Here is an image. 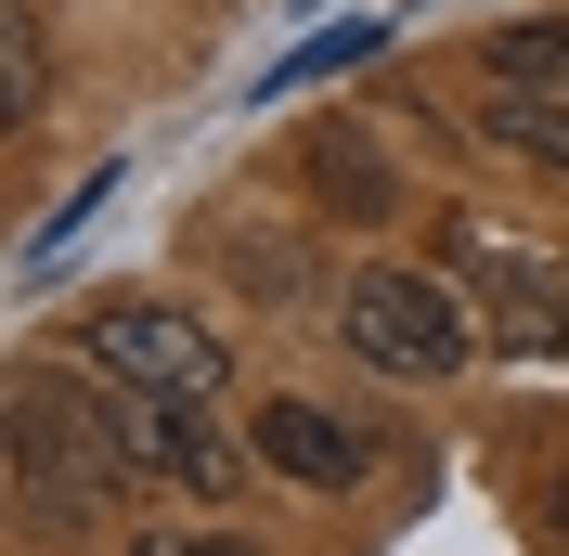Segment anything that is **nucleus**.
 <instances>
[{
    "label": "nucleus",
    "instance_id": "nucleus-1",
    "mask_svg": "<svg viewBox=\"0 0 569 556\" xmlns=\"http://www.w3.org/2000/svg\"><path fill=\"white\" fill-rule=\"evenodd\" d=\"M337 337L376 363V376H453L466 349H479V324H466V298L440 272H401V259H376V272H350V298H337Z\"/></svg>",
    "mask_w": 569,
    "mask_h": 556
},
{
    "label": "nucleus",
    "instance_id": "nucleus-11",
    "mask_svg": "<svg viewBox=\"0 0 569 556\" xmlns=\"http://www.w3.org/2000/svg\"><path fill=\"white\" fill-rule=\"evenodd\" d=\"M557 530H569V466H557Z\"/></svg>",
    "mask_w": 569,
    "mask_h": 556
},
{
    "label": "nucleus",
    "instance_id": "nucleus-10",
    "mask_svg": "<svg viewBox=\"0 0 569 556\" xmlns=\"http://www.w3.org/2000/svg\"><path fill=\"white\" fill-rule=\"evenodd\" d=\"M130 556H247V530H142Z\"/></svg>",
    "mask_w": 569,
    "mask_h": 556
},
{
    "label": "nucleus",
    "instance_id": "nucleus-6",
    "mask_svg": "<svg viewBox=\"0 0 569 556\" xmlns=\"http://www.w3.org/2000/svg\"><path fill=\"white\" fill-rule=\"evenodd\" d=\"M311 195H323L337 220H376V208H389V169H376V142H362L350 117H323V130H311Z\"/></svg>",
    "mask_w": 569,
    "mask_h": 556
},
{
    "label": "nucleus",
    "instance_id": "nucleus-5",
    "mask_svg": "<svg viewBox=\"0 0 569 556\" xmlns=\"http://www.w3.org/2000/svg\"><path fill=\"white\" fill-rule=\"evenodd\" d=\"M453 259L505 298V337H557L569 324V259H531V246H505V234H453Z\"/></svg>",
    "mask_w": 569,
    "mask_h": 556
},
{
    "label": "nucleus",
    "instance_id": "nucleus-9",
    "mask_svg": "<svg viewBox=\"0 0 569 556\" xmlns=\"http://www.w3.org/2000/svg\"><path fill=\"white\" fill-rule=\"evenodd\" d=\"M0 66H13V117H39V27H27V13L0 27Z\"/></svg>",
    "mask_w": 569,
    "mask_h": 556
},
{
    "label": "nucleus",
    "instance_id": "nucleus-7",
    "mask_svg": "<svg viewBox=\"0 0 569 556\" xmlns=\"http://www.w3.org/2000/svg\"><path fill=\"white\" fill-rule=\"evenodd\" d=\"M492 91H569V27H492Z\"/></svg>",
    "mask_w": 569,
    "mask_h": 556
},
{
    "label": "nucleus",
    "instance_id": "nucleus-3",
    "mask_svg": "<svg viewBox=\"0 0 569 556\" xmlns=\"http://www.w3.org/2000/svg\"><path fill=\"white\" fill-rule=\"evenodd\" d=\"M117 453H130V479H181V492L233 479V440L208 427V388H142V401H117Z\"/></svg>",
    "mask_w": 569,
    "mask_h": 556
},
{
    "label": "nucleus",
    "instance_id": "nucleus-4",
    "mask_svg": "<svg viewBox=\"0 0 569 556\" xmlns=\"http://www.w3.org/2000/svg\"><path fill=\"white\" fill-rule=\"evenodd\" d=\"M259 466L272 479H298V492H350V479H376V440H362L350 415H323V401H259Z\"/></svg>",
    "mask_w": 569,
    "mask_h": 556
},
{
    "label": "nucleus",
    "instance_id": "nucleus-8",
    "mask_svg": "<svg viewBox=\"0 0 569 556\" xmlns=\"http://www.w3.org/2000/svg\"><path fill=\"white\" fill-rule=\"evenodd\" d=\"M492 142H518L569 181V91H492Z\"/></svg>",
    "mask_w": 569,
    "mask_h": 556
},
{
    "label": "nucleus",
    "instance_id": "nucleus-2",
    "mask_svg": "<svg viewBox=\"0 0 569 556\" xmlns=\"http://www.w3.org/2000/svg\"><path fill=\"white\" fill-rule=\"evenodd\" d=\"M78 349L130 388H220V337L169 298H104V311H78Z\"/></svg>",
    "mask_w": 569,
    "mask_h": 556
}]
</instances>
